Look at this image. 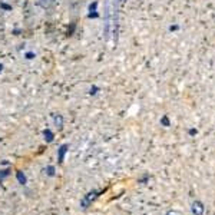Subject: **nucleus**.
I'll list each match as a JSON object with an SVG mask.
<instances>
[{
    "mask_svg": "<svg viewBox=\"0 0 215 215\" xmlns=\"http://www.w3.org/2000/svg\"><path fill=\"white\" fill-rule=\"evenodd\" d=\"M102 191H92V192H89L88 195L85 196L83 199H82V208H88L89 205H90V202L95 201L96 198H98V194H100Z\"/></svg>",
    "mask_w": 215,
    "mask_h": 215,
    "instance_id": "1",
    "label": "nucleus"
},
{
    "mask_svg": "<svg viewBox=\"0 0 215 215\" xmlns=\"http://www.w3.org/2000/svg\"><path fill=\"white\" fill-rule=\"evenodd\" d=\"M192 215H204V204L201 201H194L191 205Z\"/></svg>",
    "mask_w": 215,
    "mask_h": 215,
    "instance_id": "2",
    "label": "nucleus"
},
{
    "mask_svg": "<svg viewBox=\"0 0 215 215\" xmlns=\"http://www.w3.org/2000/svg\"><path fill=\"white\" fill-rule=\"evenodd\" d=\"M57 3V0H40V6L43 9H50Z\"/></svg>",
    "mask_w": 215,
    "mask_h": 215,
    "instance_id": "3",
    "label": "nucleus"
},
{
    "mask_svg": "<svg viewBox=\"0 0 215 215\" xmlns=\"http://www.w3.org/2000/svg\"><path fill=\"white\" fill-rule=\"evenodd\" d=\"M16 177H17V181L20 182V185H26V182H27V179H26V175H24L22 171H19V172L16 173Z\"/></svg>",
    "mask_w": 215,
    "mask_h": 215,
    "instance_id": "4",
    "label": "nucleus"
},
{
    "mask_svg": "<svg viewBox=\"0 0 215 215\" xmlns=\"http://www.w3.org/2000/svg\"><path fill=\"white\" fill-rule=\"evenodd\" d=\"M66 148H67V145H62L60 149H59V162H63V156H65L66 154Z\"/></svg>",
    "mask_w": 215,
    "mask_h": 215,
    "instance_id": "5",
    "label": "nucleus"
},
{
    "mask_svg": "<svg viewBox=\"0 0 215 215\" xmlns=\"http://www.w3.org/2000/svg\"><path fill=\"white\" fill-rule=\"evenodd\" d=\"M161 125H164V126H171V122H169V118L166 115L161 118Z\"/></svg>",
    "mask_w": 215,
    "mask_h": 215,
    "instance_id": "6",
    "label": "nucleus"
},
{
    "mask_svg": "<svg viewBox=\"0 0 215 215\" xmlns=\"http://www.w3.org/2000/svg\"><path fill=\"white\" fill-rule=\"evenodd\" d=\"M9 169H6V171H0V181H2V179H3V178H6L7 177V175H9Z\"/></svg>",
    "mask_w": 215,
    "mask_h": 215,
    "instance_id": "7",
    "label": "nucleus"
},
{
    "mask_svg": "<svg viewBox=\"0 0 215 215\" xmlns=\"http://www.w3.org/2000/svg\"><path fill=\"white\" fill-rule=\"evenodd\" d=\"M45 136H47V140H49V142L53 139V133H52L49 129H47V131H45Z\"/></svg>",
    "mask_w": 215,
    "mask_h": 215,
    "instance_id": "8",
    "label": "nucleus"
},
{
    "mask_svg": "<svg viewBox=\"0 0 215 215\" xmlns=\"http://www.w3.org/2000/svg\"><path fill=\"white\" fill-rule=\"evenodd\" d=\"M47 175H50V177L55 175V168H53V166H49V168H47Z\"/></svg>",
    "mask_w": 215,
    "mask_h": 215,
    "instance_id": "9",
    "label": "nucleus"
},
{
    "mask_svg": "<svg viewBox=\"0 0 215 215\" xmlns=\"http://www.w3.org/2000/svg\"><path fill=\"white\" fill-rule=\"evenodd\" d=\"M169 32H177L178 29H179V26H178V24H172V26H169Z\"/></svg>",
    "mask_w": 215,
    "mask_h": 215,
    "instance_id": "10",
    "label": "nucleus"
},
{
    "mask_svg": "<svg viewBox=\"0 0 215 215\" xmlns=\"http://www.w3.org/2000/svg\"><path fill=\"white\" fill-rule=\"evenodd\" d=\"M188 133H189V135H191V136H194V135H196V133H198V131L192 128V129H189V131H188Z\"/></svg>",
    "mask_w": 215,
    "mask_h": 215,
    "instance_id": "11",
    "label": "nucleus"
},
{
    "mask_svg": "<svg viewBox=\"0 0 215 215\" xmlns=\"http://www.w3.org/2000/svg\"><path fill=\"white\" fill-rule=\"evenodd\" d=\"M166 215H182V214L178 212V211H169V212H166Z\"/></svg>",
    "mask_w": 215,
    "mask_h": 215,
    "instance_id": "12",
    "label": "nucleus"
}]
</instances>
